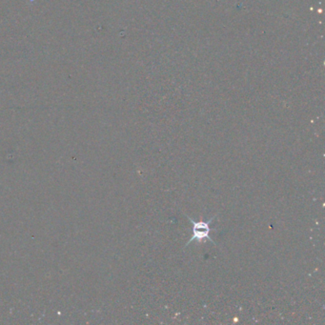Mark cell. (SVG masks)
Here are the masks:
<instances>
[{
	"mask_svg": "<svg viewBox=\"0 0 325 325\" xmlns=\"http://www.w3.org/2000/svg\"><path fill=\"white\" fill-rule=\"evenodd\" d=\"M186 217L193 224V235H192V238L189 239V241L186 243L185 247H187L189 244H191L195 240L198 241V242H202V240H204V239H207L210 242L215 244L214 239L211 238V232L212 231H217V229H212L211 224L215 221V219L217 218V215L215 217L211 218L210 220H208L207 222H204V221L196 222L193 219H191L190 217H188L187 215H186Z\"/></svg>",
	"mask_w": 325,
	"mask_h": 325,
	"instance_id": "6da1fadb",
	"label": "cell"
}]
</instances>
